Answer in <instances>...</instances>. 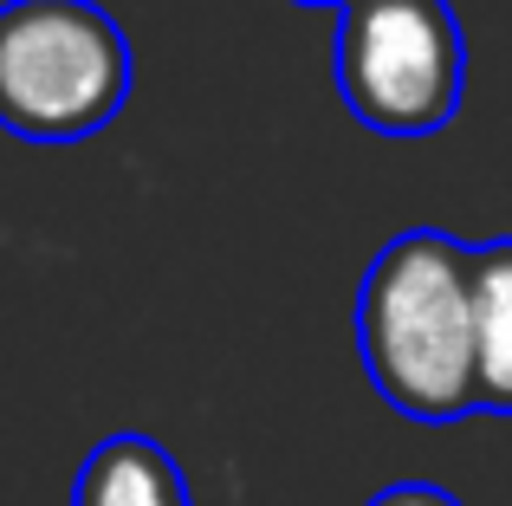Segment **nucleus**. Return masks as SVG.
Returning <instances> with one entry per match:
<instances>
[{"label": "nucleus", "mask_w": 512, "mask_h": 506, "mask_svg": "<svg viewBox=\"0 0 512 506\" xmlns=\"http://www.w3.org/2000/svg\"><path fill=\"white\" fill-rule=\"evenodd\" d=\"M357 357L396 416L428 429L474 416V247L441 228L396 234L363 266Z\"/></svg>", "instance_id": "obj_1"}, {"label": "nucleus", "mask_w": 512, "mask_h": 506, "mask_svg": "<svg viewBox=\"0 0 512 506\" xmlns=\"http://www.w3.org/2000/svg\"><path fill=\"white\" fill-rule=\"evenodd\" d=\"M130 33L98 0L0 7V130L20 143L98 137L130 104Z\"/></svg>", "instance_id": "obj_2"}, {"label": "nucleus", "mask_w": 512, "mask_h": 506, "mask_svg": "<svg viewBox=\"0 0 512 506\" xmlns=\"http://www.w3.org/2000/svg\"><path fill=\"white\" fill-rule=\"evenodd\" d=\"M338 91L376 137H435L467 91V39L448 0H350L338 13Z\"/></svg>", "instance_id": "obj_3"}, {"label": "nucleus", "mask_w": 512, "mask_h": 506, "mask_svg": "<svg viewBox=\"0 0 512 506\" xmlns=\"http://www.w3.org/2000/svg\"><path fill=\"white\" fill-rule=\"evenodd\" d=\"M72 506H188V481L163 442L124 429V435H104L85 455Z\"/></svg>", "instance_id": "obj_4"}, {"label": "nucleus", "mask_w": 512, "mask_h": 506, "mask_svg": "<svg viewBox=\"0 0 512 506\" xmlns=\"http://www.w3.org/2000/svg\"><path fill=\"white\" fill-rule=\"evenodd\" d=\"M474 377L480 416H512V234L474 247Z\"/></svg>", "instance_id": "obj_5"}, {"label": "nucleus", "mask_w": 512, "mask_h": 506, "mask_svg": "<svg viewBox=\"0 0 512 506\" xmlns=\"http://www.w3.org/2000/svg\"><path fill=\"white\" fill-rule=\"evenodd\" d=\"M370 506H461L448 494V487H435V481H396V487H383Z\"/></svg>", "instance_id": "obj_6"}, {"label": "nucleus", "mask_w": 512, "mask_h": 506, "mask_svg": "<svg viewBox=\"0 0 512 506\" xmlns=\"http://www.w3.org/2000/svg\"><path fill=\"white\" fill-rule=\"evenodd\" d=\"M292 7H331V13H344L350 0H292Z\"/></svg>", "instance_id": "obj_7"}]
</instances>
